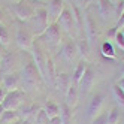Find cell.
Masks as SVG:
<instances>
[{
	"instance_id": "6da1fadb",
	"label": "cell",
	"mask_w": 124,
	"mask_h": 124,
	"mask_svg": "<svg viewBox=\"0 0 124 124\" xmlns=\"http://www.w3.org/2000/svg\"><path fill=\"white\" fill-rule=\"evenodd\" d=\"M21 82H23V87L29 91H34L40 87L42 75H40L39 69L36 67V64H34L33 61H29V63L23 67Z\"/></svg>"
},
{
	"instance_id": "7a4b0ae2",
	"label": "cell",
	"mask_w": 124,
	"mask_h": 124,
	"mask_svg": "<svg viewBox=\"0 0 124 124\" xmlns=\"http://www.w3.org/2000/svg\"><path fill=\"white\" fill-rule=\"evenodd\" d=\"M43 43L46 45V48L51 52H55L61 43V33H60V25L57 23H49V25L46 27V30L39 36Z\"/></svg>"
},
{
	"instance_id": "3957f363",
	"label": "cell",
	"mask_w": 124,
	"mask_h": 124,
	"mask_svg": "<svg viewBox=\"0 0 124 124\" xmlns=\"http://www.w3.org/2000/svg\"><path fill=\"white\" fill-rule=\"evenodd\" d=\"M30 23V27L31 31L36 38H39L40 34L46 30V27L49 25V18H48V11L45 8H39V9L34 11V15L31 16Z\"/></svg>"
},
{
	"instance_id": "277c9868",
	"label": "cell",
	"mask_w": 124,
	"mask_h": 124,
	"mask_svg": "<svg viewBox=\"0 0 124 124\" xmlns=\"http://www.w3.org/2000/svg\"><path fill=\"white\" fill-rule=\"evenodd\" d=\"M23 100H24V91L18 88L14 91H8L2 106L5 108V111H18V108L23 105Z\"/></svg>"
},
{
	"instance_id": "5b68a950",
	"label": "cell",
	"mask_w": 124,
	"mask_h": 124,
	"mask_svg": "<svg viewBox=\"0 0 124 124\" xmlns=\"http://www.w3.org/2000/svg\"><path fill=\"white\" fill-rule=\"evenodd\" d=\"M84 20H85V33H87V40L90 43V46L94 45V42L97 39V25H96V20L91 15V9L90 6H85L84 11Z\"/></svg>"
},
{
	"instance_id": "8992f818",
	"label": "cell",
	"mask_w": 124,
	"mask_h": 124,
	"mask_svg": "<svg viewBox=\"0 0 124 124\" xmlns=\"http://www.w3.org/2000/svg\"><path fill=\"white\" fill-rule=\"evenodd\" d=\"M31 55H33V63L36 64V67L39 69V72L40 75H43V70H45V63H46V54H45V51L42 49L40 46V43L38 40H33V45H31ZM43 79V78H42Z\"/></svg>"
},
{
	"instance_id": "52a82bcc",
	"label": "cell",
	"mask_w": 124,
	"mask_h": 124,
	"mask_svg": "<svg viewBox=\"0 0 124 124\" xmlns=\"http://www.w3.org/2000/svg\"><path fill=\"white\" fill-rule=\"evenodd\" d=\"M103 102H105L103 93H96L90 99V102H88V105H87V117L90 120H93L96 115H99L102 112Z\"/></svg>"
},
{
	"instance_id": "ba28073f",
	"label": "cell",
	"mask_w": 124,
	"mask_h": 124,
	"mask_svg": "<svg viewBox=\"0 0 124 124\" xmlns=\"http://www.w3.org/2000/svg\"><path fill=\"white\" fill-rule=\"evenodd\" d=\"M34 8L27 3V2H20V3H16L14 5V14L16 15V18H18L20 21H30L31 20V16L34 15Z\"/></svg>"
},
{
	"instance_id": "9c48e42d",
	"label": "cell",
	"mask_w": 124,
	"mask_h": 124,
	"mask_svg": "<svg viewBox=\"0 0 124 124\" xmlns=\"http://www.w3.org/2000/svg\"><path fill=\"white\" fill-rule=\"evenodd\" d=\"M57 24L60 25L61 29H64V31L67 34L73 33V29H75L76 23H75V18H73V15H72V12H70L69 8L64 6L63 12H61V15L58 16V20H57Z\"/></svg>"
},
{
	"instance_id": "30bf717a",
	"label": "cell",
	"mask_w": 124,
	"mask_h": 124,
	"mask_svg": "<svg viewBox=\"0 0 124 124\" xmlns=\"http://www.w3.org/2000/svg\"><path fill=\"white\" fill-rule=\"evenodd\" d=\"M94 82H96V73H94V70L91 67H87L84 76L81 78V81H79V84H78V88H79L78 91L81 93V94L90 93L91 88L94 87Z\"/></svg>"
},
{
	"instance_id": "8fae6325",
	"label": "cell",
	"mask_w": 124,
	"mask_h": 124,
	"mask_svg": "<svg viewBox=\"0 0 124 124\" xmlns=\"http://www.w3.org/2000/svg\"><path fill=\"white\" fill-rule=\"evenodd\" d=\"M15 40H16V45H18L21 49H31L33 45V34L31 31H29L27 29H18L15 34Z\"/></svg>"
},
{
	"instance_id": "7c38bea8",
	"label": "cell",
	"mask_w": 124,
	"mask_h": 124,
	"mask_svg": "<svg viewBox=\"0 0 124 124\" xmlns=\"http://www.w3.org/2000/svg\"><path fill=\"white\" fill-rule=\"evenodd\" d=\"M97 11L103 21L111 20L112 16H115V3H112L111 0H97Z\"/></svg>"
},
{
	"instance_id": "4fadbf2b",
	"label": "cell",
	"mask_w": 124,
	"mask_h": 124,
	"mask_svg": "<svg viewBox=\"0 0 124 124\" xmlns=\"http://www.w3.org/2000/svg\"><path fill=\"white\" fill-rule=\"evenodd\" d=\"M64 9V0H51L48 5V18L51 23H57L58 16Z\"/></svg>"
},
{
	"instance_id": "5bb4252c",
	"label": "cell",
	"mask_w": 124,
	"mask_h": 124,
	"mask_svg": "<svg viewBox=\"0 0 124 124\" xmlns=\"http://www.w3.org/2000/svg\"><path fill=\"white\" fill-rule=\"evenodd\" d=\"M2 85L6 91H14V90H18L20 87V82L21 79L20 76L14 73V72H9V73H2Z\"/></svg>"
},
{
	"instance_id": "9a60e30c",
	"label": "cell",
	"mask_w": 124,
	"mask_h": 124,
	"mask_svg": "<svg viewBox=\"0 0 124 124\" xmlns=\"http://www.w3.org/2000/svg\"><path fill=\"white\" fill-rule=\"evenodd\" d=\"M60 54L66 61H72L75 60V57L78 55V48H76V42L67 39L63 45H61V49H60Z\"/></svg>"
},
{
	"instance_id": "2e32d148",
	"label": "cell",
	"mask_w": 124,
	"mask_h": 124,
	"mask_svg": "<svg viewBox=\"0 0 124 124\" xmlns=\"http://www.w3.org/2000/svg\"><path fill=\"white\" fill-rule=\"evenodd\" d=\"M43 81L49 85H55V78H57V72H55V64L52 58L48 55L46 57V63H45V70H43Z\"/></svg>"
},
{
	"instance_id": "e0dca14e",
	"label": "cell",
	"mask_w": 124,
	"mask_h": 124,
	"mask_svg": "<svg viewBox=\"0 0 124 124\" xmlns=\"http://www.w3.org/2000/svg\"><path fill=\"white\" fill-rule=\"evenodd\" d=\"M20 111H18V117H20V120L23 121H27L30 117H33V115H36L38 114V111L40 109L39 106L36 105V103H30V105H24V106H20Z\"/></svg>"
},
{
	"instance_id": "ac0fdd59",
	"label": "cell",
	"mask_w": 124,
	"mask_h": 124,
	"mask_svg": "<svg viewBox=\"0 0 124 124\" xmlns=\"http://www.w3.org/2000/svg\"><path fill=\"white\" fill-rule=\"evenodd\" d=\"M14 63H15V55L12 54V52H6V54L0 58V73L12 72Z\"/></svg>"
},
{
	"instance_id": "d6986e66",
	"label": "cell",
	"mask_w": 124,
	"mask_h": 124,
	"mask_svg": "<svg viewBox=\"0 0 124 124\" xmlns=\"http://www.w3.org/2000/svg\"><path fill=\"white\" fill-rule=\"evenodd\" d=\"M72 85V81H70V78H69V75L67 73H57V78H55V88L58 91H61V93H66L67 91V88Z\"/></svg>"
},
{
	"instance_id": "ffe728a7",
	"label": "cell",
	"mask_w": 124,
	"mask_h": 124,
	"mask_svg": "<svg viewBox=\"0 0 124 124\" xmlns=\"http://www.w3.org/2000/svg\"><path fill=\"white\" fill-rule=\"evenodd\" d=\"M78 96H79V91H78V88L75 85H70L67 88V91L64 93V103L69 106L70 109L78 103Z\"/></svg>"
},
{
	"instance_id": "44dd1931",
	"label": "cell",
	"mask_w": 124,
	"mask_h": 124,
	"mask_svg": "<svg viewBox=\"0 0 124 124\" xmlns=\"http://www.w3.org/2000/svg\"><path fill=\"white\" fill-rule=\"evenodd\" d=\"M87 67H88V64H87V61H84V60H81V61L76 64V67H75V70H73V75H72V79H73V82H75L76 85L79 84L81 78L84 76Z\"/></svg>"
},
{
	"instance_id": "7402d4cb",
	"label": "cell",
	"mask_w": 124,
	"mask_h": 124,
	"mask_svg": "<svg viewBox=\"0 0 124 124\" xmlns=\"http://www.w3.org/2000/svg\"><path fill=\"white\" fill-rule=\"evenodd\" d=\"M43 111L46 112L48 118H54V117H57V115H60V105L55 103L54 100H48L46 105H45V108H43Z\"/></svg>"
},
{
	"instance_id": "603a6c76",
	"label": "cell",
	"mask_w": 124,
	"mask_h": 124,
	"mask_svg": "<svg viewBox=\"0 0 124 124\" xmlns=\"http://www.w3.org/2000/svg\"><path fill=\"white\" fill-rule=\"evenodd\" d=\"M16 121H20V117H18L16 111H5L2 114V118H0V124H12Z\"/></svg>"
},
{
	"instance_id": "cb8c5ba5",
	"label": "cell",
	"mask_w": 124,
	"mask_h": 124,
	"mask_svg": "<svg viewBox=\"0 0 124 124\" xmlns=\"http://www.w3.org/2000/svg\"><path fill=\"white\" fill-rule=\"evenodd\" d=\"M60 118H61V124H72V109L66 103L60 106Z\"/></svg>"
},
{
	"instance_id": "d4e9b609",
	"label": "cell",
	"mask_w": 124,
	"mask_h": 124,
	"mask_svg": "<svg viewBox=\"0 0 124 124\" xmlns=\"http://www.w3.org/2000/svg\"><path fill=\"white\" fill-rule=\"evenodd\" d=\"M76 48H78V52L84 58H87L88 55H90V43H88L87 38H81V39H79L76 42Z\"/></svg>"
},
{
	"instance_id": "484cf974",
	"label": "cell",
	"mask_w": 124,
	"mask_h": 124,
	"mask_svg": "<svg viewBox=\"0 0 124 124\" xmlns=\"http://www.w3.org/2000/svg\"><path fill=\"white\" fill-rule=\"evenodd\" d=\"M100 52H102V55L106 57V58H114L115 57V49H114V45L106 39L103 43H102V46H100Z\"/></svg>"
},
{
	"instance_id": "4316f807",
	"label": "cell",
	"mask_w": 124,
	"mask_h": 124,
	"mask_svg": "<svg viewBox=\"0 0 124 124\" xmlns=\"http://www.w3.org/2000/svg\"><path fill=\"white\" fill-rule=\"evenodd\" d=\"M9 43H11V34L3 24H0V45L3 48H8Z\"/></svg>"
},
{
	"instance_id": "83f0119b",
	"label": "cell",
	"mask_w": 124,
	"mask_h": 124,
	"mask_svg": "<svg viewBox=\"0 0 124 124\" xmlns=\"http://www.w3.org/2000/svg\"><path fill=\"white\" fill-rule=\"evenodd\" d=\"M72 15L75 18V23H76V27H82V12H81V8L76 6L73 2H72Z\"/></svg>"
},
{
	"instance_id": "f1b7e54d",
	"label": "cell",
	"mask_w": 124,
	"mask_h": 124,
	"mask_svg": "<svg viewBox=\"0 0 124 124\" xmlns=\"http://www.w3.org/2000/svg\"><path fill=\"white\" fill-rule=\"evenodd\" d=\"M112 93H114L115 100H117L121 106H124V91L120 88L118 84H114V85H112Z\"/></svg>"
},
{
	"instance_id": "f546056e",
	"label": "cell",
	"mask_w": 124,
	"mask_h": 124,
	"mask_svg": "<svg viewBox=\"0 0 124 124\" xmlns=\"http://www.w3.org/2000/svg\"><path fill=\"white\" fill-rule=\"evenodd\" d=\"M120 123V109L115 106L108 112V124H118Z\"/></svg>"
},
{
	"instance_id": "4dcf8cb0",
	"label": "cell",
	"mask_w": 124,
	"mask_h": 124,
	"mask_svg": "<svg viewBox=\"0 0 124 124\" xmlns=\"http://www.w3.org/2000/svg\"><path fill=\"white\" fill-rule=\"evenodd\" d=\"M48 121H49V118H48L46 112L43 109H39L38 114L34 115V124H46Z\"/></svg>"
},
{
	"instance_id": "1f68e13d",
	"label": "cell",
	"mask_w": 124,
	"mask_h": 124,
	"mask_svg": "<svg viewBox=\"0 0 124 124\" xmlns=\"http://www.w3.org/2000/svg\"><path fill=\"white\" fill-rule=\"evenodd\" d=\"M91 124H108V111L100 112L91 120Z\"/></svg>"
},
{
	"instance_id": "d6a6232c",
	"label": "cell",
	"mask_w": 124,
	"mask_h": 124,
	"mask_svg": "<svg viewBox=\"0 0 124 124\" xmlns=\"http://www.w3.org/2000/svg\"><path fill=\"white\" fill-rule=\"evenodd\" d=\"M124 12V0H120L118 3H115V18L118 20V16H121Z\"/></svg>"
},
{
	"instance_id": "836d02e7",
	"label": "cell",
	"mask_w": 124,
	"mask_h": 124,
	"mask_svg": "<svg viewBox=\"0 0 124 124\" xmlns=\"http://www.w3.org/2000/svg\"><path fill=\"white\" fill-rule=\"evenodd\" d=\"M114 39L117 40V45H118L121 49H124V34H123L121 30L117 31V34H115V38H114Z\"/></svg>"
},
{
	"instance_id": "e575fe53",
	"label": "cell",
	"mask_w": 124,
	"mask_h": 124,
	"mask_svg": "<svg viewBox=\"0 0 124 124\" xmlns=\"http://www.w3.org/2000/svg\"><path fill=\"white\" fill-rule=\"evenodd\" d=\"M115 27H117L118 30H121V29L124 27V12H123V15H121V16H118V20H117V24H115Z\"/></svg>"
},
{
	"instance_id": "d590c367",
	"label": "cell",
	"mask_w": 124,
	"mask_h": 124,
	"mask_svg": "<svg viewBox=\"0 0 124 124\" xmlns=\"http://www.w3.org/2000/svg\"><path fill=\"white\" fill-rule=\"evenodd\" d=\"M117 31H118V29H117V27H112V29L108 31V34H106V36H108V39H109V38H115Z\"/></svg>"
},
{
	"instance_id": "8d00e7d4",
	"label": "cell",
	"mask_w": 124,
	"mask_h": 124,
	"mask_svg": "<svg viewBox=\"0 0 124 124\" xmlns=\"http://www.w3.org/2000/svg\"><path fill=\"white\" fill-rule=\"evenodd\" d=\"M49 124H61V118H60V115H57V117H54V118H49V121H48Z\"/></svg>"
},
{
	"instance_id": "74e56055",
	"label": "cell",
	"mask_w": 124,
	"mask_h": 124,
	"mask_svg": "<svg viewBox=\"0 0 124 124\" xmlns=\"http://www.w3.org/2000/svg\"><path fill=\"white\" fill-rule=\"evenodd\" d=\"M6 94H8V91H6L5 88L2 87V88H0V105L3 103V100H5V97H6Z\"/></svg>"
},
{
	"instance_id": "f35d334b",
	"label": "cell",
	"mask_w": 124,
	"mask_h": 124,
	"mask_svg": "<svg viewBox=\"0 0 124 124\" xmlns=\"http://www.w3.org/2000/svg\"><path fill=\"white\" fill-rule=\"evenodd\" d=\"M73 3H75L76 6H87L88 0H73Z\"/></svg>"
},
{
	"instance_id": "ab89813d",
	"label": "cell",
	"mask_w": 124,
	"mask_h": 124,
	"mask_svg": "<svg viewBox=\"0 0 124 124\" xmlns=\"http://www.w3.org/2000/svg\"><path fill=\"white\" fill-rule=\"evenodd\" d=\"M117 84H118V85H120V88H121V90H123V91H124V76H123V78H121V79H120V81H118V82H117Z\"/></svg>"
},
{
	"instance_id": "60d3db41",
	"label": "cell",
	"mask_w": 124,
	"mask_h": 124,
	"mask_svg": "<svg viewBox=\"0 0 124 124\" xmlns=\"http://www.w3.org/2000/svg\"><path fill=\"white\" fill-rule=\"evenodd\" d=\"M8 3H12V5H16V3H20V2H23V0H6Z\"/></svg>"
},
{
	"instance_id": "b9f144b4",
	"label": "cell",
	"mask_w": 124,
	"mask_h": 124,
	"mask_svg": "<svg viewBox=\"0 0 124 124\" xmlns=\"http://www.w3.org/2000/svg\"><path fill=\"white\" fill-rule=\"evenodd\" d=\"M5 112V108H3V106L2 105H0V118H2V114Z\"/></svg>"
},
{
	"instance_id": "7bdbcfd3",
	"label": "cell",
	"mask_w": 124,
	"mask_h": 124,
	"mask_svg": "<svg viewBox=\"0 0 124 124\" xmlns=\"http://www.w3.org/2000/svg\"><path fill=\"white\" fill-rule=\"evenodd\" d=\"M2 76H3V75H2V73H0V88H2V87H3V85H2Z\"/></svg>"
},
{
	"instance_id": "ee69618b",
	"label": "cell",
	"mask_w": 124,
	"mask_h": 124,
	"mask_svg": "<svg viewBox=\"0 0 124 124\" xmlns=\"http://www.w3.org/2000/svg\"><path fill=\"white\" fill-rule=\"evenodd\" d=\"M2 20H3V12L0 11V21H2Z\"/></svg>"
},
{
	"instance_id": "f6af8a7d",
	"label": "cell",
	"mask_w": 124,
	"mask_h": 124,
	"mask_svg": "<svg viewBox=\"0 0 124 124\" xmlns=\"http://www.w3.org/2000/svg\"><path fill=\"white\" fill-rule=\"evenodd\" d=\"M12 124H24V123H23V121L20 120V121H16V123H12Z\"/></svg>"
},
{
	"instance_id": "bcb514c9",
	"label": "cell",
	"mask_w": 124,
	"mask_h": 124,
	"mask_svg": "<svg viewBox=\"0 0 124 124\" xmlns=\"http://www.w3.org/2000/svg\"><path fill=\"white\" fill-rule=\"evenodd\" d=\"M121 73L124 75V63H123V66H121Z\"/></svg>"
},
{
	"instance_id": "7dc6e473",
	"label": "cell",
	"mask_w": 124,
	"mask_h": 124,
	"mask_svg": "<svg viewBox=\"0 0 124 124\" xmlns=\"http://www.w3.org/2000/svg\"><path fill=\"white\" fill-rule=\"evenodd\" d=\"M111 2H112V3H118V2H120V0H111Z\"/></svg>"
},
{
	"instance_id": "c3c4849f",
	"label": "cell",
	"mask_w": 124,
	"mask_h": 124,
	"mask_svg": "<svg viewBox=\"0 0 124 124\" xmlns=\"http://www.w3.org/2000/svg\"><path fill=\"white\" fill-rule=\"evenodd\" d=\"M121 31H123V34H124V27H123V29H121Z\"/></svg>"
},
{
	"instance_id": "681fc988",
	"label": "cell",
	"mask_w": 124,
	"mask_h": 124,
	"mask_svg": "<svg viewBox=\"0 0 124 124\" xmlns=\"http://www.w3.org/2000/svg\"><path fill=\"white\" fill-rule=\"evenodd\" d=\"M46 124H49V123H46Z\"/></svg>"
}]
</instances>
